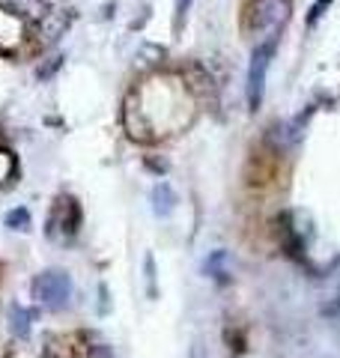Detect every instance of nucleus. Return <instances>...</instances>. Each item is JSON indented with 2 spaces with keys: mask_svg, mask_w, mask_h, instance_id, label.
<instances>
[{
  "mask_svg": "<svg viewBox=\"0 0 340 358\" xmlns=\"http://www.w3.org/2000/svg\"><path fill=\"white\" fill-rule=\"evenodd\" d=\"M275 45H278V33H271L266 42H260L254 54H251V66H248V84H245V96H248V108L257 110L263 105V93H266V72L269 63L275 57Z\"/></svg>",
  "mask_w": 340,
  "mask_h": 358,
  "instance_id": "nucleus-1",
  "label": "nucleus"
},
{
  "mask_svg": "<svg viewBox=\"0 0 340 358\" xmlns=\"http://www.w3.org/2000/svg\"><path fill=\"white\" fill-rule=\"evenodd\" d=\"M30 293L42 308H51V310L66 308L69 305V296H72V278L60 272V268H48V272H39L33 278Z\"/></svg>",
  "mask_w": 340,
  "mask_h": 358,
  "instance_id": "nucleus-2",
  "label": "nucleus"
},
{
  "mask_svg": "<svg viewBox=\"0 0 340 358\" xmlns=\"http://www.w3.org/2000/svg\"><path fill=\"white\" fill-rule=\"evenodd\" d=\"M81 218H84V212H81V203H78L75 197L69 194H63L60 200H54V209H51V221H57V227H60V233H66V236H75L78 227H81Z\"/></svg>",
  "mask_w": 340,
  "mask_h": 358,
  "instance_id": "nucleus-3",
  "label": "nucleus"
},
{
  "mask_svg": "<svg viewBox=\"0 0 340 358\" xmlns=\"http://www.w3.org/2000/svg\"><path fill=\"white\" fill-rule=\"evenodd\" d=\"M33 317H36V310H27V308H21V305L9 308V329H13L15 338H27Z\"/></svg>",
  "mask_w": 340,
  "mask_h": 358,
  "instance_id": "nucleus-4",
  "label": "nucleus"
},
{
  "mask_svg": "<svg viewBox=\"0 0 340 358\" xmlns=\"http://www.w3.org/2000/svg\"><path fill=\"white\" fill-rule=\"evenodd\" d=\"M153 209H155V215H167V212L173 209V192H170L164 182H158L153 188Z\"/></svg>",
  "mask_w": 340,
  "mask_h": 358,
  "instance_id": "nucleus-5",
  "label": "nucleus"
},
{
  "mask_svg": "<svg viewBox=\"0 0 340 358\" xmlns=\"http://www.w3.org/2000/svg\"><path fill=\"white\" fill-rule=\"evenodd\" d=\"M6 227H13V230H27L30 227V215H27V209H13L6 215Z\"/></svg>",
  "mask_w": 340,
  "mask_h": 358,
  "instance_id": "nucleus-6",
  "label": "nucleus"
},
{
  "mask_svg": "<svg viewBox=\"0 0 340 358\" xmlns=\"http://www.w3.org/2000/svg\"><path fill=\"white\" fill-rule=\"evenodd\" d=\"M332 6V0H313V6H311V18H308V24H316L323 15H325V9Z\"/></svg>",
  "mask_w": 340,
  "mask_h": 358,
  "instance_id": "nucleus-7",
  "label": "nucleus"
},
{
  "mask_svg": "<svg viewBox=\"0 0 340 358\" xmlns=\"http://www.w3.org/2000/svg\"><path fill=\"white\" fill-rule=\"evenodd\" d=\"M191 9V0H176V24H183V18L188 15Z\"/></svg>",
  "mask_w": 340,
  "mask_h": 358,
  "instance_id": "nucleus-8",
  "label": "nucleus"
},
{
  "mask_svg": "<svg viewBox=\"0 0 340 358\" xmlns=\"http://www.w3.org/2000/svg\"><path fill=\"white\" fill-rule=\"evenodd\" d=\"M0 272H3V263H0Z\"/></svg>",
  "mask_w": 340,
  "mask_h": 358,
  "instance_id": "nucleus-9",
  "label": "nucleus"
}]
</instances>
